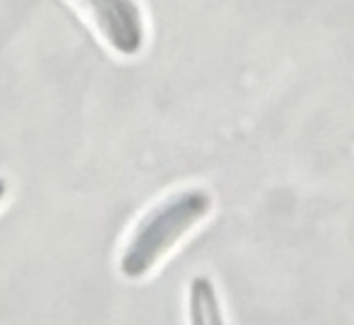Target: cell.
Segmentation results:
<instances>
[{"label":"cell","instance_id":"cell-2","mask_svg":"<svg viewBox=\"0 0 354 325\" xmlns=\"http://www.w3.org/2000/svg\"><path fill=\"white\" fill-rule=\"evenodd\" d=\"M104 41L120 56H137L145 44V21L137 0H81Z\"/></svg>","mask_w":354,"mask_h":325},{"label":"cell","instance_id":"cell-1","mask_svg":"<svg viewBox=\"0 0 354 325\" xmlns=\"http://www.w3.org/2000/svg\"><path fill=\"white\" fill-rule=\"evenodd\" d=\"M212 210V197L203 189H189L172 195L153 207L131 234L122 255L120 274L127 280H141L201 218Z\"/></svg>","mask_w":354,"mask_h":325},{"label":"cell","instance_id":"cell-4","mask_svg":"<svg viewBox=\"0 0 354 325\" xmlns=\"http://www.w3.org/2000/svg\"><path fill=\"white\" fill-rule=\"evenodd\" d=\"M6 193H8V185H6V180H4V178L0 176V203L4 201Z\"/></svg>","mask_w":354,"mask_h":325},{"label":"cell","instance_id":"cell-3","mask_svg":"<svg viewBox=\"0 0 354 325\" xmlns=\"http://www.w3.org/2000/svg\"><path fill=\"white\" fill-rule=\"evenodd\" d=\"M189 319L191 325H224L218 292L209 278L197 276L189 288Z\"/></svg>","mask_w":354,"mask_h":325}]
</instances>
